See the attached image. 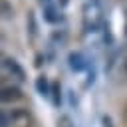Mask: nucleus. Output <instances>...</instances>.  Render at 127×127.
I'll list each match as a JSON object with an SVG mask.
<instances>
[{
    "label": "nucleus",
    "instance_id": "nucleus-10",
    "mask_svg": "<svg viewBox=\"0 0 127 127\" xmlns=\"http://www.w3.org/2000/svg\"><path fill=\"white\" fill-rule=\"evenodd\" d=\"M2 14H4V18H12L14 16V10H10L8 0H2Z\"/></svg>",
    "mask_w": 127,
    "mask_h": 127
},
{
    "label": "nucleus",
    "instance_id": "nucleus-4",
    "mask_svg": "<svg viewBox=\"0 0 127 127\" xmlns=\"http://www.w3.org/2000/svg\"><path fill=\"white\" fill-rule=\"evenodd\" d=\"M24 99V91L16 83H2L0 87V101L2 105H14Z\"/></svg>",
    "mask_w": 127,
    "mask_h": 127
},
{
    "label": "nucleus",
    "instance_id": "nucleus-3",
    "mask_svg": "<svg viewBox=\"0 0 127 127\" xmlns=\"http://www.w3.org/2000/svg\"><path fill=\"white\" fill-rule=\"evenodd\" d=\"M2 73L4 77H14L16 81H26V69L20 65V62L16 58L10 56H2Z\"/></svg>",
    "mask_w": 127,
    "mask_h": 127
},
{
    "label": "nucleus",
    "instance_id": "nucleus-13",
    "mask_svg": "<svg viewBox=\"0 0 127 127\" xmlns=\"http://www.w3.org/2000/svg\"><path fill=\"white\" fill-rule=\"evenodd\" d=\"M40 2H42V6H48V4L52 2V0H40Z\"/></svg>",
    "mask_w": 127,
    "mask_h": 127
},
{
    "label": "nucleus",
    "instance_id": "nucleus-12",
    "mask_svg": "<svg viewBox=\"0 0 127 127\" xmlns=\"http://www.w3.org/2000/svg\"><path fill=\"white\" fill-rule=\"evenodd\" d=\"M121 71L127 75V52H125V56H123V62H121Z\"/></svg>",
    "mask_w": 127,
    "mask_h": 127
},
{
    "label": "nucleus",
    "instance_id": "nucleus-7",
    "mask_svg": "<svg viewBox=\"0 0 127 127\" xmlns=\"http://www.w3.org/2000/svg\"><path fill=\"white\" fill-rule=\"evenodd\" d=\"M44 18H46L48 22L56 24V22H60L62 14H58V8H56L54 4H48V6H44Z\"/></svg>",
    "mask_w": 127,
    "mask_h": 127
},
{
    "label": "nucleus",
    "instance_id": "nucleus-2",
    "mask_svg": "<svg viewBox=\"0 0 127 127\" xmlns=\"http://www.w3.org/2000/svg\"><path fill=\"white\" fill-rule=\"evenodd\" d=\"M103 8L97 0H87L81 6V26L85 32H99V28L103 26Z\"/></svg>",
    "mask_w": 127,
    "mask_h": 127
},
{
    "label": "nucleus",
    "instance_id": "nucleus-15",
    "mask_svg": "<svg viewBox=\"0 0 127 127\" xmlns=\"http://www.w3.org/2000/svg\"><path fill=\"white\" fill-rule=\"evenodd\" d=\"M125 30H127V16H125Z\"/></svg>",
    "mask_w": 127,
    "mask_h": 127
},
{
    "label": "nucleus",
    "instance_id": "nucleus-9",
    "mask_svg": "<svg viewBox=\"0 0 127 127\" xmlns=\"http://www.w3.org/2000/svg\"><path fill=\"white\" fill-rule=\"evenodd\" d=\"M56 127H75V125H73V119L67 113H62L58 117V121H56Z\"/></svg>",
    "mask_w": 127,
    "mask_h": 127
},
{
    "label": "nucleus",
    "instance_id": "nucleus-1",
    "mask_svg": "<svg viewBox=\"0 0 127 127\" xmlns=\"http://www.w3.org/2000/svg\"><path fill=\"white\" fill-rule=\"evenodd\" d=\"M34 115L26 107H4L0 111V127H32Z\"/></svg>",
    "mask_w": 127,
    "mask_h": 127
},
{
    "label": "nucleus",
    "instance_id": "nucleus-11",
    "mask_svg": "<svg viewBox=\"0 0 127 127\" xmlns=\"http://www.w3.org/2000/svg\"><path fill=\"white\" fill-rule=\"evenodd\" d=\"M101 127H115V125H113V119H111L109 115H103V117H101Z\"/></svg>",
    "mask_w": 127,
    "mask_h": 127
},
{
    "label": "nucleus",
    "instance_id": "nucleus-14",
    "mask_svg": "<svg viewBox=\"0 0 127 127\" xmlns=\"http://www.w3.org/2000/svg\"><path fill=\"white\" fill-rule=\"evenodd\" d=\"M65 4H67V0H62V6H65Z\"/></svg>",
    "mask_w": 127,
    "mask_h": 127
},
{
    "label": "nucleus",
    "instance_id": "nucleus-6",
    "mask_svg": "<svg viewBox=\"0 0 127 127\" xmlns=\"http://www.w3.org/2000/svg\"><path fill=\"white\" fill-rule=\"evenodd\" d=\"M36 89H38L40 95L50 97V93H52V83H50V79H48L46 75H38V79H36Z\"/></svg>",
    "mask_w": 127,
    "mask_h": 127
},
{
    "label": "nucleus",
    "instance_id": "nucleus-5",
    "mask_svg": "<svg viewBox=\"0 0 127 127\" xmlns=\"http://www.w3.org/2000/svg\"><path fill=\"white\" fill-rule=\"evenodd\" d=\"M67 65H69V69H73V71H85L87 69V65H89V62H87V58L81 54V52H69V56H67Z\"/></svg>",
    "mask_w": 127,
    "mask_h": 127
},
{
    "label": "nucleus",
    "instance_id": "nucleus-16",
    "mask_svg": "<svg viewBox=\"0 0 127 127\" xmlns=\"http://www.w3.org/2000/svg\"><path fill=\"white\" fill-rule=\"evenodd\" d=\"M125 115H127V103H125Z\"/></svg>",
    "mask_w": 127,
    "mask_h": 127
},
{
    "label": "nucleus",
    "instance_id": "nucleus-8",
    "mask_svg": "<svg viewBox=\"0 0 127 127\" xmlns=\"http://www.w3.org/2000/svg\"><path fill=\"white\" fill-rule=\"evenodd\" d=\"M62 91H60V83H52V93H50V97H52V103L58 107L60 103H62V95H60Z\"/></svg>",
    "mask_w": 127,
    "mask_h": 127
}]
</instances>
